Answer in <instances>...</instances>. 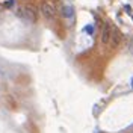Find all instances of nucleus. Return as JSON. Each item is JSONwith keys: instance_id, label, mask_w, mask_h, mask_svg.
<instances>
[{"instance_id": "nucleus-3", "label": "nucleus", "mask_w": 133, "mask_h": 133, "mask_svg": "<svg viewBox=\"0 0 133 133\" xmlns=\"http://www.w3.org/2000/svg\"><path fill=\"white\" fill-rule=\"evenodd\" d=\"M12 3H14V0H9L8 3H6V6H12Z\"/></svg>"}, {"instance_id": "nucleus-2", "label": "nucleus", "mask_w": 133, "mask_h": 133, "mask_svg": "<svg viewBox=\"0 0 133 133\" xmlns=\"http://www.w3.org/2000/svg\"><path fill=\"white\" fill-rule=\"evenodd\" d=\"M62 15L66 17V18H71V17L74 15V9H73V6H70V5H65V6L62 8Z\"/></svg>"}, {"instance_id": "nucleus-1", "label": "nucleus", "mask_w": 133, "mask_h": 133, "mask_svg": "<svg viewBox=\"0 0 133 133\" xmlns=\"http://www.w3.org/2000/svg\"><path fill=\"white\" fill-rule=\"evenodd\" d=\"M42 14H44V17L45 18H53L55 17V14H56V9H55V6L51 5V3H49V2H45V3H42Z\"/></svg>"}]
</instances>
